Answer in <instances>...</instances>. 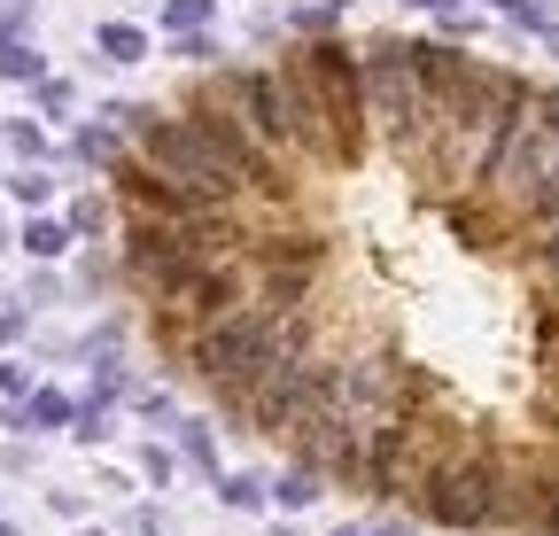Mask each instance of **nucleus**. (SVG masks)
<instances>
[{
  "mask_svg": "<svg viewBox=\"0 0 559 536\" xmlns=\"http://www.w3.org/2000/svg\"><path fill=\"white\" fill-rule=\"evenodd\" d=\"M419 9H436V16H459V9H466V0H419Z\"/></svg>",
  "mask_w": 559,
  "mask_h": 536,
  "instance_id": "nucleus-32",
  "label": "nucleus"
},
{
  "mask_svg": "<svg viewBox=\"0 0 559 536\" xmlns=\"http://www.w3.org/2000/svg\"><path fill=\"white\" fill-rule=\"evenodd\" d=\"M194 132H202V141L218 148L226 164H234V179H241V187L272 194V203L288 194V171H280V148L249 132V117H241V102H234V86H226V79H210V86H202V102H194Z\"/></svg>",
  "mask_w": 559,
  "mask_h": 536,
  "instance_id": "nucleus-7",
  "label": "nucleus"
},
{
  "mask_svg": "<svg viewBox=\"0 0 559 536\" xmlns=\"http://www.w3.org/2000/svg\"><path fill=\"white\" fill-rule=\"evenodd\" d=\"M272 303H234V311H218L202 334H194V373L210 381L234 405V396L264 373V350H272Z\"/></svg>",
  "mask_w": 559,
  "mask_h": 536,
  "instance_id": "nucleus-4",
  "label": "nucleus"
},
{
  "mask_svg": "<svg viewBox=\"0 0 559 536\" xmlns=\"http://www.w3.org/2000/svg\"><path fill=\"white\" fill-rule=\"evenodd\" d=\"M70 420H79V405H70L62 389H32L24 405L9 413V428H24V436H32V428H70Z\"/></svg>",
  "mask_w": 559,
  "mask_h": 536,
  "instance_id": "nucleus-14",
  "label": "nucleus"
},
{
  "mask_svg": "<svg viewBox=\"0 0 559 536\" xmlns=\"http://www.w3.org/2000/svg\"><path fill=\"white\" fill-rule=\"evenodd\" d=\"M513 490H521V498H513V513L559 536V458H528L521 475H513Z\"/></svg>",
  "mask_w": 559,
  "mask_h": 536,
  "instance_id": "nucleus-12",
  "label": "nucleus"
},
{
  "mask_svg": "<svg viewBox=\"0 0 559 536\" xmlns=\"http://www.w3.org/2000/svg\"><path fill=\"white\" fill-rule=\"evenodd\" d=\"M218 498H226V505H234V513H257V505H264V498H272V490H264V483H257V475H218Z\"/></svg>",
  "mask_w": 559,
  "mask_h": 536,
  "instance_id": "nucleus-19",
  "label": "nucleus"
},
{
  "mask_svg": "<svg viewBox=\"0 0 559 536\" xmlns=\"http://www.w3.org/2000/svg\"><path fill=\"white\" fill-rule=\"evenodd\" d=\"M0 389H24V366H9V358H0Z\"/></svg>",
  "mask_w": 559,
  "mask_h": 536,
  "instance_id": "nucleus-31",
  "label": "nucleus"
},
{
  "mask_svg": "<svg viewBox=\"0 0 559 536\" xmlns=\"http://www.w3.org/2000/svg\"><path fill=\"white\" fill-rule=\"evenodd\" d=\"M498 9H506L513 24H528V32H544V0H498Z\"/></svg>",
  "mask_w": 559,
  "mask_h": 536,
  "instance_id": "nucleus-29",
  "label": "nucleus"
},
{
  "mask_svg": "<svg viewBox=\"0 0 559 536\" xmlns=\"http://www.w3.org/2000/svg\"><path fill=\"white\" fill-rule=\"evenodd\" d=\"M16 334H24V311H16V303H0V343H16Z\"/></svg>",
  "mask_w": 559,
  "mask_h": 536,
  "instance_id": "nucleus-30",
  "label": "nucleus"
},
{
  "mask_svg": "<svg viewBox=\"0 0 559 536\" xmlns=\"http://www.w3.org/2000/svg\"><path fill=\"white\" fill-rule=\"evenodd\" d=\"M171 303H187V311H202V319L234 311V303H241V273H234V257H210V264H202V273H194Z\"/></svg>",
  "mask_w": 559,
  "mask_h": 536,
  "instance_id": "nucleus-13",
  "label": "nucleus"
},
{
  "mask_svg": "<svg viewBox=\"0 0 559 536\" xmlns=\"http://www.w3.org/2000/svg\"><path fill=\"white\" fill-rule=\"evenodd\" d=\"M536 264H544V281H559V218H544V249H536Z\"/></svg>",
  "mask_w": 559,
  "mask_h": 536,
  "instance_id": "nucleus-28",
  "label": "nucleus"
},
{
  "mask_svg": "<svg viewBox=\"0 0 559 536\" xmlns=\"http://www.w3.org/2000/svg\"><path fill=\"white\" fill-rule=\"evenodd\" d=\"M280 94H288V148H296V156H311V164H334L326 102H319V79H311V62H304V55L280 62Z\"/></svg>",
  "mask_w": 559,
  "mask_h": 536,
  "instance_id": "nucleus-10",
  "label": "nucleus"
},
{
  "mask_svg": "<svg viewBox=\"0 0 559 536\" xmlns=\"http://www.w3.org/2000/svg\"><path fill=\"white\" fill-rule=\"evenodd\" d=\"M0 79H47V55H32L24 39L0 47Z\"/></svg>",
  "mask_w": 559,
  "mask_h": 536,
  "instance_id": "nucleus-20",
  "label": "nucleus"
},
{
  "mask_svg": "<svg viewBox=\"0 0 559 536\" xmlns=\"http://www.w3.org/2000/svg\"><path fill=\"white\" fill-rule=\"evenodd\" d=\"M311 79H319V102H326V132H334V171H349L366 156V55L349 39H311L304 47Z\"/></svg>",
  "mask_w": 559,
  "mask_h": 536,
  "instance_id": "nucleus-6",
  "label": "nucleus"
},
{
  "mask_svg": "<svg viewBox=\"0 0 559 536\" xmlns=\"http://www.w3.org/2000/svg\"><path fill=\"white\" fill-rule=\"evenodd\" d=\"M210 0H164V32H202Z\"/></svg>",
  "mask_w": 559,
  "mask_h": 536,
  "instance_id": "nucleus-22",
  "label": "nucleus"
},
{
  "mask_svg": "<svg viewBox=\"0 0 559 536\" xmlns=\"http://www.w3.org/2000/svg\"><path fill=\"white\" fill-rule=\"evenodd\" d=\"M366 536H412V528H366Z\"/></svg>",
  "mask_w": 559,
  "mask_h": 536,
  "instance_id": "nucleus-33",
  "label": "nucleus"
},
{
  "mask_svg": "<svg viewBox=\"0 0 559 536\" xmlns=\"http://www.w3.org/2000/svg\"><path fill=\"white\" fill-rule=\"evenodd\" d=\"M24 249H32V257H62V249H70V226H62V218H32V226H24Z\"/></svg>",
  "mask_w": 559,
  "mask_h": 536,
  "instance_id": "nucleus-18",
  "label": "nucleus"
},
{
  "mask_svg": "<svg viewBox=\"0 0 559 536\" xmlns=\"http://www.w3.org/2000/svg\"><path fill=\"white\" fill-rule=\"evenodd\" d=\"M366 109L396 132V141H412V132L428 124V94H419V71H412V47L404 39L366 47Z\"/></svg>",
  "mask_w": 559,
  "mask_h": 536,
  "instance_id": "nucleus-8",
  "label": "nucleus"
},
{
  "mask_svg": "<svg viewBox=\"0 0 559 536\" xmlns=\"http://www.w3.org/2000/svg\"><path fill=\"white\" fill-rule=\"evenodd\" d=\"M326 9H349V0H326Z\"/></svg>",
  "mask_w": 559,
  "mask_h": 536,
  "instance_id": "nucleus-35",
  "label": "nucleus"
},
{
  "mask_svg": "<svg viewBox=\"0 0 559 536\" xmlns=\"http://www.w3.org/2000/svg\"><path fill=\"white\" fill-rule=\"evenodd\" d=\"M70 436H86V443H102V436H109V413H102V396H94V405H79V420H70Z\"/></svg>",
  "mask_w": 559,
  "mask_h": 536,
  "instance_id": "nucleus-26",
  "label": "nucleus"
},
{
  "mask_svg": "<svg viewBox=\"0 0 559 536\" xmlns=\"http://www.w3.org/2000/svg\"><path fill=\"white\" fill-rule=\"evenodd\" d=\"M124 141H132V132H124V124L109 117V124H86V132H79V156H86V164H109V171H117V164H124Z\"/></svg>",
  "mask_w": 559,
  "mask_h": 536,
  "instance_id": "nucleus-15",
  "label": "nucleus"
},
{
  "mask_svg": "<svg viewBox=\"0 0 559 536\" xmlns=\"http://www.w3.org/2000/svg\"><path fill=\"white\" fill-rule=\"evenodd\" d=\"M102 55L109 62H140V55H148V32H140V24H102Z\"/></svg>",
  "mask_w": 559,
  "mask_h": 536,
  "instance_id": "nucleus-17",
  "label": "nucleus"
},
{
  "mask_svg": "<svg viewBox=\"0 0 559 536\" xmlns=\"http://www.w3.org/2000/svg\"><path fill=\"white\" fill-rule=\"evenodd\" d=\"M334 536H366V528H334Z\"/></svg>",
  "mask_w": 559,
  "mask_h": 536,
  "instance_id": "nucleus-34",
  "label": "nucleus"
},
{
  "mask_svg": "<svg viewBox=\"0 0 559 536\" xmlns=\"http://www.w3.org/2000/svg\"><path fill=\"white\" fill-rule=\"evenodd\" d=\"M521 109H528V86H521L513 71H498V62H474V79H466L443 109H428V124L404 141V156H419L443 187H481L489 156H498L506 124H513Z\"/></svg>",
  "mask_w": 559,
  "mask_h": 536,
  "instance_id": "nucleus-1",
  "label": "nucleus"
},
{
  "mask_svg": "<svg viewBox=\"0 0 559 536\" xmlns=\"http://www.w3.org/2000/svg\"><path fill=\"white\" fill-rule=\"evenodd\" d=\"M102 226H109V203H102V194H86V203L70 211V234H102Z\"/></svg>",
  "mask_w": 559,
  "mask_h": 536,
  "instance_id": "nucleus-24",
  "label": "nucleus"
},
{
  "mask_svg": "<svg viewBox=\"0 0 559 536\" xmlns=\"http://www.w3.org/2000/svg\"><path fill=\"white\" fill-rule=\"evenodd\" d=\"M79 536H102V528H79Z\"/></svg>",
  "mask_w": 559,
  "mask_h": 536,
  "instance_id": "nucleus-36",
  "label": "nucleus"
},
{
  "mask_svg": "<svg viewBox=\"0 0 559 536\" xmlns=\"http://www.w3.org/2000/svg\"><path fill=\"white\" fill-rule=\"evenodd\" d=\"M226 86H234V102H241L257 141L288 148V94H280V71H226Z\"/></svg>",
  "mask_w": 559,
  "mask_h": 536,
  "instance_id": "nucleus-11",
  "label": "nucleus"
},
{
  "mask_svg": "<svg viewBox=\"0 0 559 536\" xmlns=\"http://www.w3.org/2000/svg\"><path fill=\"white\" fill-rule=\"evenodd\" d=\"M9 194H16V203H47L55 179H47V171H16V179H9Z\"/></svg>",
  "mask_w": 559,
  "mask_h": 536,
  "instance_id": "nucleus-25",
  "label": "nucleus"
},
{
  "mask_svg": "<svg viewBox=\"0 0 559 536\" xmlns=\"http://www.w3.org/2000/svg\"><path fill=\"white\" fill-rule=\"evenodd\" d=\"M412 396H419V381L404 358H349L342 366V413L349 420H396V413H412Z\"/></svg>",
  "mask_w": 559,
  "mask_h": 536,
  "instance_id": "nucleus-9",
  "label": "nucleus"
},
{
  "mask_svg": "<svg viewBox=\"0 0 559 536\" xmlns=\"http://www.w3.org/2000/svg\"><path fill=\"white\" fill-rule=\"evenodd\" d=\"M171 55H179V62H210V55H218V47H210L202 32H171Z\"/></svg>",
  "mask_w": 559,
  "mask_h": 536,
  "instance_id": "nucleus-27",
  "label": "nucleus"
},
{
  "mask_svg": "<svg viewBox=\"0 0 559 536\" xmlns=\"http://www.w3.org/2000/svg\"><path fill=\"white\" fill-rule=\"evenodd\" d=\"M272 505H288V513L319 505V466H288V475L272 483Z\"/></svg>",
  "mask_w": 559,
  "mask_h": 536,
  "instance_id": "nucleus-16",
  "label": "nucleus"
},
{
  "mask_svg": "<svg viewBox=\"0 0 559 536\" xmlns=\"http://www.w3.org/2000/svg\"><path fill=\"white\" fill-rule=\"evenodd\" d=\"M551 171H559V94H528V109L506 124L498 156H489L481 187L498 194L506 211H536V194H544Z\"/></svg>",
  "mask_w": 559,
  "mask_h": 536,
  "instance_id": "nucleus-2",
  "label": "nucleus"
},
{
  "mask_svg": "<svg viewBox=\"0 0 559 536\" xmlns=\"http://www.w3.org/2000/svg\"><path fill=\"white\" fill-rule=\"evenodd\" d=\"M179 451L202 466V475H218V443H210V428H179Z\"/></svg>",
  "mask_w": 559,
  "mask_h": 536,
  "instance_id": "nucleus-21",
  "label": "nucleus"
},
{
  "mask_svg": "<svg viewBox=\"0 0 559 536\" xmlns=\"http://www.w3.org/2000/svg\"><path fill=\"white\" fill-rule=\"evenodd\" d=\"M140 156H148L179 194H194L202 211H218V203H234V194H241L234 164L194 132V117H148V124H140Z\"/></svg>",
  "mask_w": 559,
  "mask_h": 536,
  "instance_id": "nucleus-3",
  "label": "nucleus"
},
{
  "mask_svg": "<svg viewBox=\"0 0 559 536\" xmlns=\"http://www.w3.org/2000/svg\"><path fill=\"white\" fill-rule=\"evenodd\" d=\"M9 148H16V156H32V164H39V156H47V132H39V124H32V117H16V124H9Z\"/></svg>",
  "mask_w": 559,
  "mask_h": 536,
  "instance_id": "nucleus-23",
  "label": "nucleus"
},
{
  "mask_svg": "<svg viewBox=\"0 0 559 536\" xmlns=\"http://www.w3.org/2000/svg\"><path fill=\"white\" fill-rule=\"evenodd\" d=\"M419 513L443 521V528H489V521H513V466H498L489 451L451 458L443 475L419 490Z\"/></svg>",
  "mask_w": 559,
  "mask_h": 536,
  "instance_id": "nucleus-5",
  "label": "nucleus"
}]
</instances>
